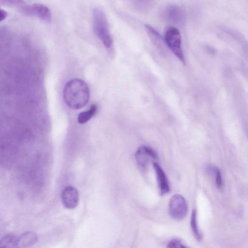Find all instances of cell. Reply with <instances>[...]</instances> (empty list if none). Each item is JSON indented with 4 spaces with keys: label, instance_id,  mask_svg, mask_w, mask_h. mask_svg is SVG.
Instances as JSON below:
<instances>
[{
    "label": "cell",
    "instance_id": "obj_3",
    "mask_svg": "<svg viewBox=\"0 0 248 248\" xmlns=\"http://www.w3.org/2000/svg\"><path fill=\"white\" fill-rule=\"evenodd\" d=\"M165 42L174 54L184 64L186 63L181 48V36L179 31L176 28H168L164 35Z\"/></svg>",
    "mask_w": 248,
    "mask_h": 248
},
{
    "label": "cell",
    "instance_id": "obj_4",
    "mask_svg": "<svg viewBox=\"0 0 248 248\" xmlns=\"http://www.w3.org/2000/svg\"><path fill=\"white\" fill-rule=\"evenodd\" d=\"M188 211L187 202L184 197L180 194L173 195L169 203V212L174 219L180 220L186 216Z\"/></svg>",
    "mask_w": 248,
    "mask_h": 248
},
{
    "label": "cell",
    "instance_id": "obj_9",
    "mask_svg": "<svg viewBox=\"0 0 248 248\" xmlns=\"http://www.w3.org/2000/svg\"><path fill=\"white\" fill-rule=\"evenodd\" d=\"M37 240L36 234L31 231L25 232L18 237L17 245L19 248H25L35 244Z\"/></svg>",
    "mask_w": 248,
    "mask_h": 248
},
{
    "label": "cell",
    "instance_id": "obj_15",
    "mask_svg": "<svg viewBox=\"0 0 248 248\" xmlns=\"http://www.w3.org/2000/svg\"><path fill=\"white\" fill-rule=\"evenodd\" d=\"M168 248H186L183 242L179 239L174 238L169 241L168 244Z\"/></svg>",
    "mask_w": 248,
    "mask_h": 248
},
{
    "label": "cell",
    "instance_id": "obj_6",
    "mask_svg": "<svg viewBox=\"0 0 248 248\" xmlns=\"http://www.w3.org/2000/svg\"><path fill=\"white\" fill-rule=\"evenodd\" d=\"M20 12L26 15L35 16L46 22H49L51 19L50 10L43 4L34 3L31 5H26Z\"/></svg>",
    "mask_w": 248,
    "mask_h": 248
},
{
    "label": "cell",
    "instance_id": "obj_10",
    "mask_svg": "<svg viewBox=\"0 0 248 248\" xmlns=\"http://www.w3.org/2000/svg\"><path fill=\"white\" fill-rule=\"evenodd\" d=\"M97 111V106L95 104L92 105L88 110L82 111L78 115V122L81 124L86 123L95 115Z\"/></svg>",
    "mask_w": 248,
    "mask_h": 248
},
{
    "label": "cell",
    "instance_id": "obj_11",
    "mask_svg": "<svg viewBox=\"0 0 248 248\" xmlns=\"http://www.w3.org/2000/svg\"><path fill=\"white\" fill-rule=\"evenodd\" d=\"M190 226L192 233L195 239L198 241H201L202 239V235L198 226L197 211L195 209H193L192 212Z\"/></svg>",
    "mask_w": 248,
    "mask_h": 248
},
{
    "label": "cell",
    "instance_id": "obj_14",
    "mask_svg": "<svg viewBox=\"0 0 248 248\" xmlns=\"http://www.w3.org/2000/svg\"><path fill=\"white\" fill-rule=\"evenodd\" d=\"M0 3L16 7L20 11L27 5L24 0H0Z\"/></svg>",
    "mask_w": 248,
    "mask_h": 248
},
{
    "label": "cell",
    "instance_id": "obj_8",
    "mask_svg": "<svg viewBox=\"0 0 248 248\" xmlns=\"http://www.w3.org/2000/svg\"><path fill=\"white\" fill-rule=\"evenodd\" d=\"M153 165L156 173L160 193L161 195H165L170 191L169 183L167 176L164 170L157 162L154 163Z\"/></svg>",
    "mask_w": 248,
    "mask_h": 248
},
{
    "label": "cell",
    "instance_id": "obj_5",
    "mask_svg": "<svg viewBox=\"0 0 248 248\" xmlns=\"http://www.w3.org/2000/svg\"><path fill=\"white\" fill-rule=\"evenodd\" d=\"M135 158L139 167L142 170H146L152 163L156 162L158 155L152 148L142 145L140 147L135 154Z\"/></svg>",
    "mask_w": 248,
    "mask_h": 248
},
{
    "label": "cell",
    "instance_id": "obj_12",
    "mask_svg": "<svg viewBox=\"0 0 248 248\" xmlns=\"http://www.w3.org/2000/svg\"><path fill=\"white\" fill-rule=\"evenodd\" d=\"M18 237L14 234H8L0 240V248H16Z\"/></svg>",
    "mask_w": 248,
    "mask_h": 248
},
{
    "label": "cell",
    "instance_id": "obj_7",
    "mask_svg": "<svg viewBox=\"0 0 248 248\" xmlns=\"http://www.w3.org/2000/svg\"><path fill=\"white\" fill-rule=\"evenodd\" d=\"M61 199L65 208L69 209H74L78 203V192L76 187L68 186L63 189L61 195Z\"/></svg>",
    "mask_w": 248,
    "mask_h": 248
},
{
    "label": "cell",
    "instance_id": "obj_13",
    "mask_svg": "<svg viewBox=\"0 0 248 248\" xmlns=\"http://www.w3.org/2000/svg\"><path fill=\"white\" fill-rule=\"evenodd\" d=\"M208 171L214 175L217 187L218 189H221L223 183L220 170L217 167H212L209 169Z\"/></svg>",
    "mask_w": 248,
    "mask_h": 248
},
{
    "label": "cell",
    "instance_id": "obj_16",
    "mask_svg": "<svg viewBox=\"0 0 248 248\" xmlns=\"http://www.w3.org/2000/svg\"><path fill=\"white\" fill-rule=\"evenodd\" d=\"M7 16V13L0 8V22L4 20Z\"/></svg>",
    "mask_w": 248,
    "mask_h": 248
},
{
    "label": "cell",
    "instance_id": "obj_2",
    "mask_svg": "<svg viewBox=\"0 0 248 248\" xmlns=\"http://www.w3.org/2000/svg\"><path fill=\"white\" fill-rule=\"evenodd\" d=\"M93 31L106 48H109L113 43L106 16L99 8L93 10Z\"/></svg>",
    "mask_w": 248,
    "mask_h": 248
},
{
    "label": "cell",
    "instance_id": "obj_1",
    "mask_svg": "<svg viewBox=\"0 0 248 248\" xmlns=\"http://www.w3.org/2000/svg\"><path fill=\"white\" fill-rule=\"evenodd\" d=\"M63 98L66 105L72 109H79L85 106L90 98V90L83 80L74 78L65 85Z\"/></svg>",
    "mask_w": 248,
    "mask_h": 248
}]
</instances>
